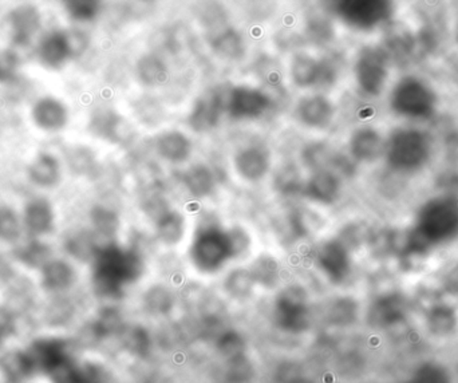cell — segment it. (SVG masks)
Listing matches in <instances>:
<instances>
[{
  "label": "cell",
  "instance_id": "obj_35",
  "mask_svg": "<svg viewBox=\"0 0 458 383\" xmlns=\"http://www.w3.org/2000/svg\"><path fill=\"white\" fill-rule=\"evenodd\" d=\"M157 236L164 244L174 245L182 239L185 232V220L182 213L169 209L156 221Z\"/></svg>",
  "mask_w": 458,
  "mask_h": 383
},
{
  "label": "cell",
  "instance_id": "obj_45",
  "mask_svg": "<svg viewBox=\"0 0 458 383\" xmlns=\"http://www.w3.org/2000/svg\"><path fill=\"white\" fill-rule=\"evenodd\" d=\"M406 383H451L448 369L440 363L427 362L419 366Z\"/></svg>",
  "mask_w": 458,
  "mask_h": 383
},
{
  "label": "cell",
  "instance_id": "obj_18",
  "mask_svg": "<svg viewBox=\"0 0 458 383\" xmlns=\"http://www.w3.org/2000/svg\"><path fill=\"white\" fill-rule=\"evenodd\" d=\"M271 166L268 150L261 145H248L234 155V168L239 176L255 183L264 179Z\"/></svg>",
  "mask_w": 458,
  "mask_h": 383
},
{
  "label": "cell",
  "instance_id": "obj_23",
  "mask_svg": "<svg viewBox=\"0 0 458 383\" xmlns=\"http://www.w3.org/2000/svg\"><path fill=\"white\" fill-rule=\"evenodd\" d=\"M304 197L319 204H333L341 194V179L330 171L317 172L304 183Z\"/></svg>",
  "mask_w": 458,
  "mask_h": 383
},
{
  "label": "cell",
  "instance_id": "obj_7",
  "mask_svg": "<svg viewBox=\"0 0 458 383\" xmlns=\"http://www.w3.org/2000/svg\"><path fill=\"white\" fill-rule=\"evenodd\" d=\"M32 371L35 374H45L50 377L54 371L72 360L70 355L69 344L56 336L35 339L24 349Z\"/></svg>",
  "mask_w": 458,
  "mask_h": 383
},
{
  "label": "cell",
  "instance_id": "obj_41",
  "mask_svg": "<svg viewBox=\"0 0 458 383\" xmlns=\"http://www.w3.org/2000/svg\"><path fill=\"white\" fill-rule=\"evenodd\" d=\"M255 280L250 269L237 268L232 271L225 279V291L234 299H245L252 294Z\"/></svg>",
  "mask_w": 458,
  "mask_h": 383
},
{
  "label": "cell",
  "instance_id": "obj_29",
  "mask_svg": "<svg viewBox=\"0 0 458 383\" xmlns=\"http://www.w3.org/2000/svg\"><path fill=\"white\" fill-rule=\"evenodd\" d=\"M182 183L193 197L204 199L216 190L217 180L216 174L209 166L199 164V166H191L184 172Z\"/></svg>",
  "mask_w": 458,
  "mask_h": 383
},
{
  "label": "cell",
  "instance_id": "obj_26",
  "mask_svg": "<svg viewBox=\"0 0 458 383\" xmlns=\"http://www.w3.org/2000/svg\"><path fill=\"white\" fill-rule=\"evenodd\" d=\"M155 144L158 156L172 164L184 163L192 153V142L179 131H169L160 134Z\"/></svg>",
  "mask_w": 458,
  "mask_h": 383
},
{
  "label": "cell",
  "instance_id": "obj_20",
  "mask_svg": "<svg viewBox=\"0 0 458 383\" xmlns=\"http://www.w3.org/2000/svg\"><path fill=\"white\" fill-rule=\"evenodd\" d=\"M27 177L35 187L55 188L62 180L61 161L53 153L40 152L27 166Z\"/></svg>",
  "mask_w": 458,
  "mask_h": 383
},
{
  "label": "cell",
  "instance_id": "obj_33",
  "mask_svg": "<svg viewBox=\"0 0 458 383\" xmlns=\"http://www.w3.org/2000/svg\"><path fill=\"white\" fill-rule=\"evenodd\" d=\"M102 247L94 232L80 231L67 237L64 243L67 253L81 261H93L97 251Z\"/></svg>",
  "mask_w": 458,
  "mask_h": 383
},
{
  "label": "cell",
  "instance_id": "obj_9",
  "mask_svg": "<svg viewBox=\"0 0 458 383\" xmlns=\"http://www.w3.org/2000/svg\"><path fill=\"white\" fill-rule=\"evenodd\" d=\"M355 80L363 93L378 96L387 80V58L384 50L366 47L358 55L354 67Z\"/></svg>",
  "mask_w": 458,
  "mask_h": 383
},
{
  "label": "cell",
  "instance_id": "obj_46",
  "mask_svg": "<svg viewBox=\"0 0 458 383\" xmlns=\"http://www.w3.org/2000/svg\"><path fill=\"white\" fill-rule=\"evenodd\" d=\"M144 304L152 314H166L174 306V298L166 288L156 285L145 294Z\"/></svg>",
  "mask_w": 458,
  "mask_h": 383
},
{
  "label": "cell",
  "instance_id": "obj_17",
  "mask_svg": "<svg viewBox=\"0 0 458 383\" xmlns=\"http://www.w3.org/2000/svg\"><path fill=\"white\" fill-rule=\"evenodd\" d=\"M31 120L40 131L54 133L66 128L69 123V109L55 97H42L32 105Z\"/></svg>",
  "mask_w": 458,
  "mask_h": 383
},
{
  "label": "cell",
  "instance_id": "obj_3",
  "mask_svg": "<svg viewBox=\"0 0 458 383\" xmlns=\"http://www.w3.org/2000/svg\"><path fill=\"white\" fill-rule=\"evenodd\" d=\"M248 240L240 231H225L217 226L199 229L191 247V259L201 272L219 271L247 247Z\"/></svg>",
  "mask_w": 458,
  "mask_h": 383
},
{
  "label": "cell",
  "instance_id": "obj_13",
  "mask_svg": "<svg viewBox=\"0 0 458 383\" xmlns=\"http://www.w3.org/2000/svg\"><path fill=\"white\" fill-rule=\"evenodd\" d=\"M38 62L45 69L58 72L74 58L67 30H55L40 38L35 48Z\"/></svg>",
  "mask_w": 458,
  "mask_h": 383
},
{
  "label": "cell",
  "instance_id": "obj_14",
  "mask_svg": "<svg viewBox=\"0 0 458 383\" xmlns=\"http://www.w3.org/2000/svg\"><path fill=\"white\" fill-rule=\"evenodd\" d=\"M317 264L331 283L341 285L352 272L349 248L342 240H330L318 251Z\"/></svg>",
  "mask_w": 458,
  "mask_h": 383
},
{
  "label": "cell",
  "instance_id": "obj_36",
  "mask_svg": "<svg viewBox=\"0 0 458 383\" xmlns=\"http://www.w3.org/2000/svg\"><path fill=\"white\" fill-rule=\"evenodd\" d=\"M0 371L10 382H21L34 376L31 363H30L24 350L10 353L3 357L0 361Z\"/></svg>",
  "mask_w": 458,
  "mask_h": 383
},
{
  "label": "cell",
  "instance_id": "obj_47",
  "mask_svg": "<svg viewBox=\"0 0 458 383\" xmlns=\"http://www.w3.org/2000/svg\"><path fill=\"white\" fill-rule=\"evenodd\" d=\"M358 306L352 299L341 298L331 304L328 310V319L338 326L350 325L357 318Z\"/></svg>",
  "mask_w": 458,
  "mask_h": 383
},
{
  "label": "cell",
  "instance_id": "obj_21",
  "mask_svg": "<svg viewBox=\"0 0 458 383\" xmlns=\"http://www.w3.org/2000/svg\"><path fill=\"white\" fill-rule=\"evenodd\" d=\"M77 282V272L69 261L51 259L40 269V287L50 294H62L72 288Z\"/></svg>",
  "mask_w": 458,
  "mask_h": 383
},
{
  "label": "cell",
  "instance_id": "obj_50",
  "mask_svg": "<svg viewBox=\"0 0 458 383\" xmlns=\"http://www.w3.org/2000/svg\"><path fill=\"white\" fill-rule=\"evenodd\" d=\"M330 31V24H328L325 19H320V16H317V18L312 19V21H310L309 26H307V35H309V39L311 40V42L317 43V45L327 42Z\"/></svg>",
  "mask_w": 458,
  "mask_h": 383
},
{
  "label": "cell",
  "instance_id": "obj_19",
  "mask_svg": "<svg viewBox=\"0 0 458 383\" xmlns=\"http://www.w3.org/2000/svg\"><path fill=\"white\" fill-rule=\"evenodd\" d=\"M406 301L400 294H387L373 302L369 310V322L374 328H387L406 319Z\"/></svg>",
  "mask_w": 458,
  "mask_h": 383
},
{
  "label": "cell",
  "instance_id": "obj_30",
  "mask_svg": "<svg viewBox=\"0 0 458 383\" xmlns=\"http://www.w3.org/2000/svg\"><path fill=\"white\" fill-rule=\"evenodd\" d=\"M212 48L220 58L227 61H239L245 53L244 40L242 35L231 27L219 30L211 40Z\"/></svg>",
  "mask_w": 458,
  "mask_h": 383
},
{
  "label": "cell",
  "instance_id": "obj_43",
  "mask_svg": "<svg viewBox=\"0 0 458 383\" xmlns=\"http://www.w3.org/2000/svg\"><path fill=\"white\" fill-rule=\"evenodd\" d=\"M64 11L72 21L78 23H89L96 21L101 13V3L94 0H70L64 2Z\"/></svg>",
  "mask_w": 458,
  "mask_h": 383
},
{
  "label": "cell",
  "instance_id": "obj_31",
  "mask_svg": "<svg viewBox=\"0 0 458 383\" xmlns=\"http://www.w3.org/2000/svg\"><path fill=\"white\" fill-rule=\"evenodd\" d=\"M338 158V156L334 155L333 150L323 142H312V144L307 145L301 152L304 166L314 174L322 171H330L335 174Z\"/></svg>",
  "mask_w": 458,
  "mask_h": 383
},
{
  "label": "cell",
  "instance_id": "obj_28",
  "mask_svg": "<svg viewBox=\"0 0 458 383\" xmlns=\"http://www.w3.org/2000/svg\"><path fill=\"white\" fill-rule=\"evenodd\" d=\"M13 256L21 266L30 269H42L53 258V250L47 243L30 237L13 251Z\"/></svg>",
  "mask_w": 458,
  "mask_h": 383
},
{
  "label": "cell",
  "instance_id": "obj_49",
  "mask_svg": "<svg viewBox=\"0 0 458 383\" xmlns=\"http://www.w3.org/2000/svg\"><path fill=\"white\" fill-rule=\"evenodd\" d=\"M21 59L13 50L0 51V85L11 82L18 72Z\"/></svg>",
  "mask_w": 458,
  "mask_h": 383
},
{
  "label": "cell",
  "instance_id": "obj_11",
  "mask_svg": "<svg viewBox=\"0 0 458 383\" xmlns=\"http://www.w3.org/2000/svg\"><path fill=\"white\" fill-rule=\"evenodd\" d=\"M291 78L298 88L328 86L336 78V69L327 59L314 58L309 54H296L291 62Z\"/></svg>",
  "mask_w": 458,
  "mask_h": 383
},
{
  "label": "cell",
  "instance_id": "obj_8",
  "mask_svg": "<svg viewBox=\"0 0 458 383\" xmlns=\"http://www.w3.org/2000/svg\"><path fill=\"white\" fill-rule=\"evenodd\" d=\"M336 15L347 26L357 30H371L386 21L392 13L387 2L378 0H349L335 3Z\"/></svg>",
  "mask_w": 458,
  "mask_h": 383
},
{
  "label": "cell",
  "instance_id": "obj_39",
  "mask_svg": "<svg viewBox=\"0 0 458 383\" xmlns=\"http://www.w3.org/2000/svg\"><path fill=\"white\" fill-rule=\"evenodd\" d=\"M250 272L256 285L271 288L276 285L277 279H279V264L272 256L261 255L253 261Z\"/></svg>",
  "mask_w": 458,
  "mask_h": 383
},
{
  "label": "cell",
  "instance_id": "obj_6",
  "mask_svg": "<svg viewBox=\"0 0 458 383\" xmlns=\"http://www.w3.org/2000/svg\"><path fill=\"white\" fill-rule=\"evenodd\" d=\"M436 96L429 86L416 78L401 81L392 94V107L406 117L421 118L435 110Z\"/></svg>",
  "mask_w": 458,
  "mask_h": 383
},
{
  "label": "cell",
  "instance_id": "obj_51",
  "mask_svg": "<svg viewBox=\"0 0 458 383\" xmlns=\"http://www.w3.org/2000/svg\"><path fill=\"white\" fill-rule=\"evenodd\" d=\"M250 377V366L242 357L228 361V379L234 383H242Z\"/></svg>",
  "mask_w": 458,
  "mask_h": 383
},
{
  "label": "cell",
  "instance_id": "obj_37",
  "mask_svg": "<svg viewBox=\"0 0 458 383\" xmlns=\"http://www.w3.org/2000/svg\"><path fill=\"white\" fill-rule=\"evenodd\" d=\"M140 81L147 86L163 85L168 77L165 62L156 55H145L137 64Z\"/></svg>",
  "mask_w": 458,
  "mask_h": 383
},
{
  "label": "cell",
  "instance_id": "obj_1",
  "mask_svg": "<svg viewBox=\"0 0 458 383\" xmlns=\"http://www.w3.org/2000/svg\"><path fill=\"white\" fill-rule=\"evenodd\" d=\"M94 293L104 299H120L144 274V259L133 248L117 243L102 245L91 261Z\"/></svg>",
  "mask_w": 458,
  "mask_h": 383
},
{
  "label": "cell",
  "instance_id": "obj_15",
  "mask_svg": "<svg viewBox=\"0 0 458 383\" xmlns=\"http://www.w3.org/2000/svg\"><path fill=\"white\" fill-rule=\"evenodd\" d=\"M225 113V101L222 94L209 91L193 105L192 112L188 115V125L196 133H208L220 125Z\"/></svg>",
  "mask_w": 458,
  "mask_h": 383
},
{
  "label": "cell",
  "instance_id": "obj_2",
  "mask_svg": "<svg viewBox=\"0 0 458 383\" xmlns=\"http://www.w3.org/2000/svg\"><path fill=\"white\" fill-rule=\"evenodd\" d=\"M458 236V199L451 196L429 200L417 215L416 228L409 236L411 253H424L435 245Z\"/></svg>",
  "mask_w": 458,
  "mask_h": 383
},
{
  "label": "cell",
  "instance_id": "obj_12",
  "mask_svg": "<svg viewBox=\"0 0 458 383\" xmlns=\"http://www.w3.org/2000/svg\"><path fill=\"white\" fill-rule=\"evenodd\" d=\"M42 13L34 4L13 7L7 15L10 39L15 48H26L42 29Z\"/></svg>",
  "mask_w": 458,
  "mask_h": 383
},
{
  "label": "cell",
  "instance_id": "obj_42",
  "mask_svg": "<svg viewBox=\"0 0 458 383\" xmlns=\"http://www.w3.org/2000/svg\"><path fill=\"white\" fill-rule=\"evenodd\" d=\"M275 190L282 194H296L303 192L301 172L293 164H287L277 171L274 180Z\"/></svg>",
  "mask_w": 458,
  "mask_h": 383
},
{
  "label": "cell",
  "instance_id": "obj_4",
  "mask_svg": "<svg viewBox=\"0 0 458 383\" xmlns=\"http://www.w3.org/2000/svg\"><path fill=\"white\" fill-rule=\"evenodd\" d=\"M387 163L397 171L421 168L430 156V142L427 134L413 129L395 132L385 144Z\"/></svg>",
  "mask_w": 458,
  "mask_h": 383
},
{
  "label": "cell",
  "instance_id": "obj_52",
  "mask_svg": "<svg viewBox=\"0 0 458 383\" xmlns=\"http://www.w3.org/2000/svg\"><path fill=\"white\" fill-rule=\"evenodd\" d=\"M15 331L13 315L7 311H0V345L4 344Z\"/></svg>",
  "mask_w": 458,
  "mask_h": 383
},
{
  "label": "cell",
  "instance_id": "obj_48",
  "mask_svg": "<svg viewBox=\"0 0 458 383\" xmlns=\"http://www.w3.org/2000/svg\"><path fill=\"white\" fill-rule=\"evenodd\" d=\"M244 349L245 345L242 336L234 333V331H227L217 341V350L228 361L242 357L244 355Z\"/></svg>",
  "mask_w": 458,
  "mask_h": 383
},
{
  "label": "cell",
  "instance_id": "obj_32",
  "mask_svg": "<svg viewBox=\"0 0 458 383\" xmlns=\"http://www.w3.org/2000/svg\"><path fill=\"white\" fill-rule=\"evenodd\" d=\"M90 218L91 224H93V232L98 237L101 244L114 243L112 239L120 228V218H118L117 213L109 208L97 205L91 209Z\"/></svg>",
  "mask_w": 458,
  "mask_h": 383
},
{
  "label": "cell",
  "instance_id": "obj_25",
  "mask_svg": "<svg viewBox=\"0 0 458 383\" xmlns=\"http://www.w3.org/2000/svg\"><path fill=\"white\" fill-rule=\"evenodd\" d=\"M298 117L309 128H326L334 117L333 104L320 94L304 97L298 105Z\"/></svg>",
  "mask_w": 458,
  "mask_h": 383
},
{
  "label": "cell",
  "instance_id": "obj_34",
  "mask_svg": "<svg viewBox=\"0 0 458 383\" xmlns=\"http://www.w3.org/2000/svg\"><path fill=\"white\" fill-rule=\"evenodd\" d=\"M458 323L456 311L449 306H436L427 315L428 331L436 336H448L454 333Z\"/></svg>",
  "mask_w": 458,
  "mask_h": 383
},
{
  "label": "cell",
  "instance_id": "obj_27",
  "mask_svg": "<svg viewBox=\"0 0 458 383\" xmlns=\"http://www.w3.org/2000/svg\"><path fill=\"white\" fill-rule=\"evenodd\" d=\"M350 153L357 161H374L385 153V142L373 129H360L350 140Z\"/></svg>",
  "mask_w": 458,
  "mask_h": 383
},
{
  "label": "cell",
  "instance_id": "obj_24",
  "mask_svg": "<svg viewBox=\"0 0 458 383\" xmlns=\"http://www.w3.org/2000/svg\"><path fill=\"white\" fill-rule=\"evenodd\" d=\"M107 373L97 363H78L74 360L54 371L50 376L53 383H107Z\"/></svg>",
  "mask_w": 458,
  "mask_h": 383
},
{
  "label": "cell",
  "instance_id": "obj_22",
  "mask_svg": "<svg viewBox=\"0 0 458 383\" xmlns=\"http://www.w3.org/2000/svg\"><path fill=\"white\" fill-rule=\"evenodd\" d=\"M90 128L93 129L96 136L107 140L113 144H126L133 136V132L125 118L110 110L94 115Z\"/></svg>",
  "mask_w": 458,
  "mask_h": 383
},
{
  "label": "cell",
  "instance_id": "obj_44",
  "mask_svg": "<svg viewBox=\"0 0 458 383\" xmlns=\"http://www.w3.org/2000/svg\"><path fill=\"white\" fill-rule=\"evenodd\" d=\"M123 320L120 312L114 309H106L99 314L98 319L94 322L93 331L98 338H106L113 334H121L123 330Z\"/></svg>",
  "mask_w": 458,
  "mask_h": 383
},
{
  "label": "cell",
  "instance_id": "obj_5",
  "mask_svg": "<svg viewBox=\"0 0 458 383\" xmlns=\"http://www.w3.org/2000/svg\"><path fill=\"white\" fill-rule=\"evenodd\" d=\"M275 320L282 330L301 334L310 323L309 298L301 285H290L277 295L275 302Z\"/></svg>",
  "mask_w": 458,
  "mask_h": 383
},
{
  "label": "cell",
  "instance_id": "obj_38",
  "mask_svg": "<svg viewBox=\"0 0 458 383\" xmlns=\"http://www.w3.org/2000/svg\"><path fill=\"white\" fill-rule=\"evenodd\" d=\"M23 232L21 216L10 205H0V242L15 244Z\"/></svg>",
  "mask_w": 458,
  "mask_h": 383
},
{
  "label": "cell",
  "instance_id": "obj_10",
  "mask_svg": "<svg viewBox=\"0 0 458 383\" xmlns=\"http://www.w3.org/2000/svg\"><path fill=\"white\" fill-rule=\"evenodd\" d=\"M272 101L264 91L250 86H234L225 99V113L232 120H255L266 115Z\"/></svg>",
  "mask_w": 458,
  "mask_h": 383
},
{
  "label": "cell",
  "instance_id": "obj_16",
  "mask_svg": "<svg viewBox=\"0 0 458 383\" xmlns=\"http://www.w3.org/2000/svg\"><path fill=\"white\" fill-rule=\"evenodd\" d=\"M24 231L32 239H42L55 229V212L53 204L46 197L30 199L21 213Z\"/></svg>",
  "mask_w": 458,
  "mask_h": 383
},
{
  "label": "cell",
  "instance_id": "obj_40",
  "mask_svg": "<svg viewBox=\"0 0 458 383\" xmlns=\"http://www.w3.org/2000/svg\"><path fill=\"white\" fill-rule=\"evenodd\" d=\"M121 341H123V347L126 352L131 353V355H139L144 357L148 354L150 349L149 334L145 328L140 326H131V328H123L121 331Z\"/></svg>",
  "mask_w": 458,
  "mask_h": 383
}]
</instances>
